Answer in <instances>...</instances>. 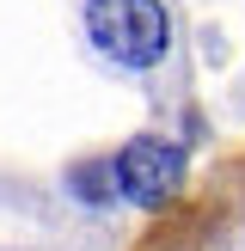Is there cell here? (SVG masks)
I'll use <instances>...</instances> for the list:
<instances>
[{
	"mask_svg": "<svg viewBox=\"0 0 245 251\" xmlns=\"http://www.w3.org/2000/svg\"><path fill=\"white\" fill-rule=\"evenodd\" d=\"M86 31L92 43L104 49L110 61L122 68H153L166 55V37H172V19L159 0H92L86 6Z\"/></svg>",
	"mask_w": 245,
	"mask_h": 251,
	"instance_id": "6da1fadb",
	"label": "cell"
},
{
	"mask_svg": "<svg viewBox=\"0 0 245 251\" xmlns=\"http://www.w3.org/2000/svg\"><path fill=\"white\" fill-rule=\"evenodd\" d=\"M110 172H117V190L129 196V202L166 208L172 196H178V184H184V153L172 141H159V135H135V141L117 153Z\"/></svg>",
	"mask_w": 245,
	"mask_h": 251,
	"instance_id": "7a4b0ae2",
	"label": "cell"
}]
</instances>
